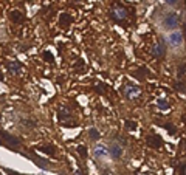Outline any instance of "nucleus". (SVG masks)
<instances>
[{
    "label": "nucleus",
    "instance_id": "f257e3e1",
    "mask_svg": "<svg viewBox=\"0 0 186 175\" xmlns=\"http://www.w3.org/2000/svg\"><path fill=\"white\" fill-rule=\"evenodd\" d=\"M178 22H180L178 16L175 14V12H171V14H168V16L164 17L163 26H164L166 30H175L177 26H178Z\"/></svg>",
    "mask_w": 186,
    "mask_h": 175
},
{
    "label": "nucleus",
    "instance_id": "f03ea898",
    "mask_svg": "<svg viewBox=\"0 0 186 175\" xmlns=\"http://www.w3.org/2000/svg\"><path fill=\"white\" fill-rule=\"evenodd\" d=\"M0 137H2L5 140V143L11 147H19L20 146V140L14 135H11V133H8L6 130H0Z\"/></svg>",
    "mask_w": 186,
    "mask_h": 175
},
{
    "label": "nucleus",
    "instance_id": "7ed1b4c3",
    "mask_svg": "<svg viewBox=\"0 0 186 175\" xmlns=\"http://www.w3.org/2000/svg\"><path fill=\"white\" fill-rule=\"evenodd\" d=\"M109 149L105 146H102V144H96L95 147H93V155H95L96 158H99V160H104V158H107L109 157Z\"/></svg>",
    "mask_w": 186,
    "mask_h": 175
},
{
    "label": "nucleus",
    "instance_id": "20e7f679",
    "mask_svg": "<svg viewBox=\"0 0 186 175\" xmlns=\"http://www.w3.org/2000/svg\"><path fill=\"white\" fill-rule=\"evenodd\" d=\"M168 40H169V44H171L172 47H180V45L183 44V34L178 33V31H174V33L169 34Z\"/></svg>",
    "mask_w": 186,
    "mask_h": 175
},
{
    "label": "nucleus",
    "instance_id": "39448f33",
    "mask_svg": "<svg viewBox=\"0 0 186 175\" xmlns=\"http://www.w3.org/2000/svg\"><path fill=\"white\" fill-rule=\"evenodd\" d=\"M109 152H110V155H112V158H115V160H118L119 157L123 155V147L119 146V144H116V143H113L112 146H110V149H109Z\"/></svg>",
    "mask_w": 186,
    "mask_h": 175
},
{
    "label": "nucleus",
    "instance_id": "423d86ee",
    "mask_svg": "<svg viewBox=\"0 0 186 175\" xmlns=\"http://www.w3.org/2000/svg\"><path fill=\"white\" fill-rule=\"evenodd\" d=\"M148 144L151 147H161L163 146V141H161V138L158 137V135H149L148 137Z\"/></svg>",
    "mask_w": 186,
    "mask_h": 175
},
{
    "label": "nucleus",
    "instance_id": "0eeeda50",
    "mask_svg": "<svg viewBox=\"0 0 186 175\" xmlns=\"http://www.w3.org/2000/svg\"><path fill=\"white\" fill-rule=\"evenodd\" d=\"M152 53H154V56H155V58H163V56H164V53H166V50H164V45H163V42L157 44V45L154 47Z\"/></svg>",
    "mask_w": 186,
    "mask_h": 175
},
{
    "label": "nucleus",
    "instance_id": "6e6552de",
    "mask_svg": "<svg viewBox=\"0 0 186 175\" xmlns=\"http://www.w3.org/2000/svg\"><path fill=\"white\" fill-rule=\"evenodd\" d=\"M126 96L129 98V99H134L137 95H138V93H140V88L138 87H135V85H129L127 88H126Z\"/></svg>",
    "mask_w": 186,
    "mask_h": 175
},
{
    "label": "nucleus",
    "instance_id": "1a4fd4ad",
    "mask_svg": "<svg viewBox=\"0 0 186 175\" xmlns=\"http://www.w3.org/2000/svg\"><path fill=\"white\" fill-rule=\"evenodd\" d=\"M112 16H113L116 20H123V19H126L127 12H126L124 8H118V9H113V11H112Z\"/></svg>",
    "mask_w": 186,
    "mask_h": 175
},
{
    "label": "nucleus",
    "instance_id": "9d476101",
    "mask_svg": "<svg viewBox=\"0 0 186 175\" xmlns=\"http://www.w3.org/2000/svg\"><path fill=\"white\" fill-rule=\"evenodd\" d=\"M9 17H11V20H12V22H16V23H19V22H22V20H23V14H22V11H19V9L11 11Z\"/></svg>",
    "mask_w": 186,
    "mask_h": 175
},
{
    "label": "nucleus",
    "instance_id": "9b49d317",
    "mask_svg": "<svg viewBox=\"0 0 186 175\" xmlns=\"http://www.w3.org/2000/svg\"><path fill=\"white\" fill-rule=\"evenodd\" d=\"M8 71H9L11 74H19V71H20L19 62H9V64H8Z\"/></svg>",
    "mask_w": 186,
    "mask_h": 175
},
{
    "label": "nucleus",
    "instance_id": "f8f14e48",
    "mask_svg": "<svg viewBox=\"0 0 186 175\" xmlns=\"http://www.w3.org/2000/svg\"><path fill=\"white\" fill-rule=\"evenodd\" d=\"M70 22H71V17L67 14V12H62L61 17H59V25H61V26H67Z\"/></svg>",
    "mask_w": 186,
    "mask_h": 175
},
{
    "label": "nucleus",
    "instance_id": "ddd939ff",
    "mask_svg": "<svg viewBox=\"0 0 186 175\" xmlns=\"http://www.w3.org/2000/svg\"><path fill=\"white\" fill-rule=\"evenodd\" d=\"M39 150L44 152V154H47V155H50V157L55 155V147H53V146H44V147H41Z\"/></svg>",
    "mask_w": 186,
    "mask_h": 175
},
{
    "label": "nucleus",
    "instance_id": "4468645a",
    "mask_svg": "<svg viewBox=\"0 0 186 175\" xmlns=\"http://www.w3.org/2000/svg\"><path fill=\"white\" fill-rule=\"evenodd\" d=\"M88 137H90V140H95V141H96V140L101 138V133H99L96 129H90V130H88Z\"/></svg>",
    "mask_w": 186,
    "mask_h": 175
},
{
    "label": "nucleus",
    "instance_id": "2eb2a0df",
    "mask_svg": "<svg viewBox=\"0 0 186 175\" xmlns=\"http://www.w3.org/2000/svg\"><path fill=\"white\" fill-rule=\"evenodd\" d=\"M184 74H186V64H180L178 68H177V76L181 79Z\"/></svg>",
    "mask_w": 186,
    "mask_h": 175
},
{
    "label": "nucleus",
    "instance_id": "dca6fc26",
    "mask_svg": "<svg viewBox=\"0 0 186 175\" xmlns=\"http://www.w3.org/2000/svg\"><path fill=\"white\" fill-rule=\"evenodd\" d=\"M76 149H78V154H79V155H81L82 158H87V149H85V147H84V146H78V147H76Z\"/></svg>",
    "mask_w": 186,
    "mask_h": 175
},
{
    "label": "nucleus",
    "instance_id": "f3484780",
    "mask_svg": "<svg viewBox=\"0 0 186 175\" xmlns=\"http://www.w3.org/2000/svg\"><path fill=\"white\" fill-rule=\"evenodd\" d=\"M126 127L129 130H135L137 129V123H135V121H126Z\"/></svg>",
    "mask_w": 186,
    "mask_h": 175
},
{
    "label": "nucleus",
    "instance_id": "a211bd4d",
    "mask_svg": "<svg viewBox=\"0 0 186 175\" xmlns=\"http://www.w3.org/2000/svg\"><path fill=\"white\" fill-rule=\"evenodd\" d=\"M42 56H44V58H45V59H47L48 62H53V54H51V53H48V51H45V53H44V54H42Z\"/></svg>",
    "mask_w": 186,
    "mask_h": 175
},
{
    "label": "nucleus",
    "instance_id": "6ab92c4d",
    "mask_svg": "<svg viewBox=\"0 0 186 175\" xmlns=\"http://www.w3.org/2000/svg\"><path fill=\"white\" fill-rule=\"evenodd\" d=\"M166 129H168V132H169V133H172V135H174V133L177 132V130H175V127H174V126H171L169 123L166 124Z\"/></svg>",
    "mask_w": 186,
    "mask_h": 175
},
{
    "label": "nucleus",
    "instance_id": "aec40b11",
    "mask_svg": "<svg viewBox=\"0 0 186 175\" xmlns=\"http://www.w3.org/2000/svg\"><path fill=\"white\" fill-rule=\"evenodd\" d=\"M175 88H177V90H180V91H183V93L186 91V88H184V84H181V82H177V84H175Z\"/></svg>",
    "mask_w": 186,
    "mask_h": 175
},
{
    "label": "nucleus",
    "instance_id": "412c9836",
    "mask_svg": "<svg viewBox=\"0 0 186 175\" xmlns=\"http://www.w3.org/2000/svg\"><path fill=\"white\" fill-rule=\"evenodd\" d=\"M158 105H160L161 109H166V107H168V102H166L164 99H158Z\"/></svg>",
    "mask_w": 186,
    "mask_h": 175
},
{
    "label": "nucleus",
    "instance_id": "4be33fe9",
    "mask_svg": "<svg viewBox=\"0 0 186 175\" xmlns=\"http://www.w3.org/2000/svg\"><path fill=\"white\" fill-rule=\"evenodd\" d=\"M180 175H186V164L184 163L180 166Z\"/></svg>",
    "mask_w": 186,
    "mask_h": 175
},
{
    "label": "nucleus",
    "instance_id": "5701e85b",
    "mask_svg": "<svg viewBox=\"0 0 186 175\" xmlns=\"http://www.w3.org/2000/svg\"><path fill=\"white\" fill-rule=\"evenodd\" d=\"M23 123H25V126H28V127H34V126H36V124L33 123V121H28V119H25Z\"/></svg>",
    "mask_w": 186,
    "mask_h": 175
},
{
    "label": "nucleus",
    "instance_id": "b1692460",
    "mask_svg": "<svg viewBox=\"0 0 186 175\" xmlns=\"http://www.w3.org/2000/svg\"><path fill=\"white\" fill-rule=\"evenodd\" d=\"M6 173H8V175H20V173H17V172H14V170H11V169H6Z\"/></svg>",
    "mask_w": 186,
    "mask_h": 175
},
{
    "label": "nucleus",
    "instance_id": "393cba45",
    "mask_svg": "<svg viewBox=\"0 0 186 175\" xmlns=\"http://www.w3.org/2000/svg\"><path fill=\"white\" fill-rule=\"evenodd\" d=\"M166 3H169V5H175L177 0H166Z\"/></svg>",
    "mask_w": 186,
    "mask_h": 175
},
{
    "label": "nucleus",
    "instance_id": "a878e982",
    "mask_svg": "<svg viewBox=\"0 0 186 175\" xmlns=\"http://www.w3.org/2000/svg\"><path fill=\"white\" fill-rule=\"evenodd\" d=\"M76 175H82V172L81 170H76Z\"/></svg>",
    "mask_w": 186,
    "mask_h": 175
},
{
    "label": "nucleus",
    "instance_id": "bb28decb",
    "mask_svg": "<svg viewBox=\"0 0 186 175\" xmlns=\"http://www.w3.org/2000/svg\"><path fill=\"white\" fill-rule=\"evenodd\" d=\"M184 37H186V23H184Z\"/></svg>",
    "mask_w": 186,
    "mask_h": 175
},
{
    "label": "nucleus",
    "instance_id": "cd10ccee",
    "mask_svg": "<svg viewBox=\"0 0 186 175\" xmlns=\"http://www.w3.org/2000/svg\"><path fill=\"white\" fill-rule=\"evenodd\" d=\"M0 144H2V141H0Z\"/></svg>",
    "mask_w": 186,
    "mask_h": 175
}]
</instances>
